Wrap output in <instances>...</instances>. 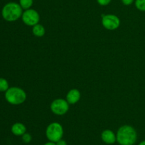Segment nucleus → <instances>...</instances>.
I'll return each instance as SVG.
<instances>
[{
	"instance_id": "f257e3e1",
	"label": "nucleus",
	"mask_w": 145,
	"mask_h": 145,
	"mask_svg": "<svg viewBox=\"0 0 145 145\" xmlns=\"http://www.w3.org/2000/svg\"><path fill=\"white\" fill-rule=\"evenodd\" d=\"M137 139V132L134 127L130 125L120 127L116 135V140L120 145H133Z\"/></svg>"
},
{
	"instance_id": "f03ea898",
	"label": "nucleus",
	"mask_w": 145,
	"mask_h": 145,
	"mask_svg": "<svg viewBox=\"0 0 145 145\" xmlns=\"http://www.w3.org/2000/svg\"><path fill=\"white\" fill-rule=\"evenodd\" d=\"M22 7L15 2H9L2 8L1 14L6 21H15L22 16Z\"/></svg>"
},
{
	"instance_id": "7ed1b4c3",
	"label": "nucleus",
	"mask_w": 145,
	"mask_h": 145,
	"mask_svg": "<svg viewBox=\"0 0 145 145\" xmlns=\"http://www.w3.org/2000/svg\"><path fill=\"white\" fill-rule=\"evenodd\" d=\"M5 99L12 105H20L26 99V93L22 89L18 87L8 88L6 91Z\"/></svg>"
},
{
	"instance_id": "20e7f679",
	"label": "nucleus",
	"mask_w": 145,
	"mask_h": 145,
	"mask_svg": "<svg viewBox=\"0 0 145 145\" xmlns=\"http://www.w3.org/2000/svg\"><path fill=\"white\" fill-rule=\"evenodd\" d=\"M46 137L50 142L56 143L63 136V127L59 123H52L46 129Z\"/></svg>"
},
{
	"instance_id": "39448f33",
	"label": "nucleus",
	"mask_w": 145,
	"mask_h": 145,
	"mask_svg": "<svg viewBox=\"0 0 145 145\" xmlns=\"http://www.w3.org/2000/svg\"><path fill=\"white\" fill-rule=\"evenodd\" d=\"M50 109L52 113L57 116H62L69 110V103L67 100L62 99H55L50 105Z\"/></svg>"
},
{
	"instance_id": "423d86ee",
	"label": "nucleus",
	"mask_w": 145,
	"mask_h": 145,
	"mask_svg": "<svg viewBox=\"0 0 145 145\" xmlns=\"http://www.w3.org/2000/svg\"><path fill=\"white\" fill-rule=\"evenodd\" d=\"M22 20L27 25L33 26L38 24L40 21V16L38 11L32 8L26 9L22 14Z\"/></svg>"
},
{
	"instance_id": "0eeeda50",
	"label": "nucleus",
	"mask_w": 145,
	"mask_h": 145,
	"mask_svg": "<svg viewBox=\"0 0 145 145\" xmlns=\"http://www.w3.org/2000/svg\"><path fill=\"white\" fill-rule=\"evenodd\" d=\"M120 18L114 14H106L102 17V25L105 28L110 31L116 30L120 26Z\"/></svg>"
},
{
	"instance_id": "6e6552de",
	"label": "nucleus",
	"mask_w": 145,
	"mask_h": 145,
	"mask_svg": "<svg viewBox=\"0 0 145 145\" xmlns=\"http://www.w3.org/2000/svg\"><path fill=\"white\" fill-rule=\"evenodd\" d=\"M81 98V93L79 91V90L76 89H71L69 92L67 93L66 96L67 101L69 103V104H75L77 103Z\"/></svg>"
},
{
	"instance_id": "1a4fd4ad",
	"label": "nucleus",
	"mask_w": 145,
	"mask_h": 145,
	"mask_svg": "<svg viewBox=\"0 0 145 145\" xmlns=\"http://www.w3.org/2000/svg\"><path fill=\"white\" fill-rule=\"evenodd\" d=\"M101 139L105 143L108 144H114L116 140V135L113 131L110 130H106L102 133Z\"/></svg>"
},
{
	"instance_id": "9d476101",
	"label": "nucleus",
	"mask_w": 145,
	"mask_h": 145,
	"mask_svg": "<svg viewBox=\"0 0 145 145\" xmlns=\"http://www.w3.org/2000/svg\"><path fill=\"white\" fill-rule=\"evenodd\" d=\"M26 131V127L24 124L21 123H16L11 127V132L16 136H22L25 134Z\"/></svg>"
},
{
	"instance_id": "9b49d317",
	"label": "nucleus",
	"mask_w": 145,
	"mask_h": 145,
	"mask_svg": "<svg viewBox=\"0 0 145 145\" xmlns=\"http://www.w3.org/2000/svg\"><path fill=\"white\" fill-rule=\"evenodd\" d=\"M45 30L43 25L41 24H36L33 27V33L37 37H42L45 35Z\"/></svg>"
},
{
	"instance_id": "f8f14e48",
	"label": "nucleus",
	"mask_w": 145,
	"mask_h": 145,
	"mask_svg": "<svg viewBox=\"0 0 145 145\" xmlns=\"http://www.w3.org/2000/svg\"><path fill=\"white\" fill-rule=\"evenodd\" d=\"M33 0H19V4L24 9H28L32 7Z\"/></svg>"
},
{
	"instance_id": "ddd939ff",
	"label": "nucleus",
	"mask_w": 145,
	"mask_h": 145,
	"mask_svg": "<svg viewBox=\"0 0 145 145\" xmlns=\"http://www.w3.org/2000/svg\"><path fill=\"white\" fill-rule=\"evenodd\" d=\"M8 89V82L4 78H0V91H7Z\"/></svg>"
},
{
	"instance_id": "4468645a",
	"label": "nucleus",
	"mask_w": 145,
	"mask_h": 145,
	"mask_svg": "<svg viewBox=\"0 0 145 145\" xmlns=\"http://www.w3.org/2000/svg\"><path fill=\"white\" fill-rule=\"evenodd\" d=\"M135 7L141 11H145V0H136Z\"/></svg>"
},
{
	"instance_id": "2eb2a0df",
	"label": "nucleus",
	"mask_w": 145,
	"mask_h": 145,
	"mask_svg": "<svg viewBox=\"0 0 145 145\" xmlns=\"http://www.w3.org/2000/svg\"><path fill=\"white\" fill-rule=\"evenodd\" d=\"M22 140L24 141V142L25 143H30L32 140V137L30 134L28 133H25L22 135Z\"/></svg>"
},
{
	"instance_id": "dca6fc26",
	"label": "nucleus",
	"mask_w": 145,
	"mask_h": 145,
	"mask_svg": "<svg viewBox=\"0 0 145 145\" xmlns=\"http://www.w3.org/2000/svg\"><path fill=\"white\" fill-rule=\"evenodd\" d=\"M111 0H97V2L101 6H106L108 5L110 3Z\"/></svg>"
},
{
	"instance_id": "f3484780",
	"label": "nucleus",
	"mask_w": 145,
	"mask_h": 145,
	"mask_svg": "<svg viewBox=\"0 0 145 145\" xmlns=\"http://www.w3.org/2000/svg\"><path fill=\"white\" fill-rule=\"evenodd\" d=\"M122 2L123 4L126 6L131 5L133 2H134V0H122Z\"/></svg>"
},
{
	"instance_id": "a211bd4d",
	"label": "nucleus",
	"mask_w": 145,
	"mask_h": 145,
	"mask_svg": "<svg viewBox=\"0 0 145 145\" xmlns=\"http://www.w3.org/2000/svg\"><path fill=\"white\" fill-rule=\"evenodd\" d=\"M56 145H67V142L65 141V140L61 139V140H59V141L57 142Z\"/></svg>"
},
{
	"instance_id": "6ab92c4d",
	"label": "nucleus",
	"mask_w": 145,
	"mask_h": 145,
	"mask_svg": "<svg viewBox=\"0 0 145 145\" xmlns=\"http://www.w3.org/2000/svg\"><path fill=\"white\" fill-rule=\"evenodd\" d=\"M44 145H56V143L55 142H50V141L49 142H47L45 143Z\"/></svg>"
},
{
	"instance_id": "aec40b11",
	"label": "nucleus",
	"mask_w": 145,
	"mask_h": 145,
	"mask_svg": "<svg viewBox=\"0 0 145 145\" xmlns=\"http://www.w3.org/2000/svg\"><path fill=\"white\" fill-rule=\"evenodd\" d=\"M139 145H145V140H144V141L141 142L139 144Z\"/></svg>"
}]
</instances>
